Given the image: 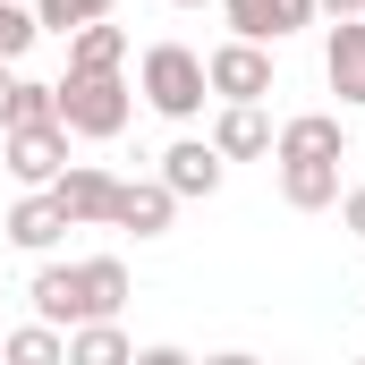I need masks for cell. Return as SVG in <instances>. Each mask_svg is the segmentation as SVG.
I'll list each match as a JSON object with an SVG mask.
<instances>
[{
	"label": "cell",
	"instance_id": "1",
	"mask_svg": "<svg viewBox=\"0 0 365 365\" xmlns=\"http://www.w3.org/2000/svg\"><path fill=\"white\" fill-rule=\"evenodd\" d=\"M128 119H136V86H128L119 68H68V77H60V128H68V136L110 145Z\"/></svg>",
	"mask_w": 365,
	"mask_h": 365
},
{
	"label": "cell",
	"instance_id": "2",
	"mask_svg": "<svg viewBox=\"0 0 365 365\" xmlns=\"http://www.w3.org/2000/svg\"><path fill=\"white\" fill-rule=\"evenodd\" d=\"M145 102H153L162 119H195V110L212 102L204 51H187V43H153V51H145Z\"/></svg>",
	"mask_w": 365,
	"mask_h": 365
},
{
	"label": "cell",
	"instance_id": "3",
	"mask_svg": "<svg viewBox=\"0 0 365 365\" xmlns=\"http://www.w3.org/2000/svg\"><path fill=\"white\" fill-rule=\"evenodd\" d=\"M0 153H9V170L26 187H51L68 170V128L60 119H17V128H0Z\"/></svg>",
	"mask_w": 365,
	"mask_h": 365
},
{
	"label": "cell",
	"instance_id": "4",
	"mask_svg": "<svg viewBox=\"0 0 365 365\" xmlns=\"http://www.w3.org/2000/svg\"><path fill=\"white\" fill-rule=\"evenodd\" d=\"M204 77H212V102H264L272 93V51L230 34L221 51H204Z\"/></svg>",
	"mask_w": 365,
	"mask_h": 365
},
{
	"label": "cell",
	"instance_id": "5",
	"mask_svg": "<svg viewBox=\"0 0 365 365\" xmlns=\"http://www.w3.org/2000/svg\"><path fill=\"white\" fill-rule=\"evenodd\" d=\"M51 195H60L68 230H110V204H119V179H110L102 162H68V170L51 179Z\"/></svg>",
	"mask_w": 365,
	"mask_h": 365
},
{
	"label": "cell",
	"instance_id": "6",
	"mask_svg": "<svg viewBox=\"0 0 365 365\" xmlns=\"http://www.w3.org/2000/svg\"><path fill=\"white\" fill-rule=\"evenodd\" d=\"M221 170H230V162H221V145H212V136H179V145L162 153V187H170L179 204L221 195Z\"/></svg>",
	"mask_w": 365,
	"mask_h": 365
},
{
	"label": "cell",
	"instance_id": "7",
	"mask_svg": "<svg viewBox=\"0 0 365 365\" xmlns=\"http://www.w3.org/2000/svg\"><path fill=\"white\" fill-rule=\"evenodd\" d=\"M221 17H230V34H247V43H289V34L314 26V0H221Z\"/></svg>",
	"mask_w": 365,
	"mask_h": 365
},
{
	"label": "cell",
	"instance_id": "8",
	"mask_svg": "<svg viewBox=\"0 0 365 365\" xmlns=\"http://www.w3.org/2000/svg\"><path fill=\"white\" fill-rule=\"evenodd\" d=\"M179 221V195L162 179H119V204H110V230H128V238H162Z\"/></svg>",
	"mask_w": 365,
	"mask_h": 365
},
{
	"label": "cell",
	"instance_id": "9",
	"mask_svg": "<svg viewBox=\"0 0 365 365\" xmlns=\"http://www.w3.org/2000/svg\"><path fill=\"white\" fill-rule=\"evenodd\" d=\"M60 230H68V212H60V195H51V187H26V195L9 204V247L51 255V247H60Z\"/></svg>",
	"mask_w": 365,
	"mask_h": 365
},
{
	"label": "cell",
	"instance_id": "10",
	"mask_svg": "<svg viewBox=\"0 0 365 365\" xmlns=\"http://www.w3.org/2000/svg\"><path fill=\"white\" fill-rule=\"evenodd\" d=\"M272 162H280V195H289L297 212L340 204V162H323V153H272Z\"/></svg>",
	"mask_w": 365,
	"mask_h": 365
},
{
	"label": "cell",
	"instance_id": "11",
	"mask_svg": "<svg viewBox=\"0 0 365 365\" xmlns=\"http://www.w3.org/2000/svg\"><path fill=\"white\" fill-rule=\"evenodd\" d=\"M212 145H221V162H255V153H272V119H264V102H221Z\"/></svg>",
	"mask_w": 365,
	"mask_h": 365
},
{
	"label": "cell",
	"instance_id": "12",
	"mask_svg": "<svg viewBox=\"0 0 365 365\" xmlns=\"http://www.w3.org/2000/svg\"><path fill=\"white\" fill-rule=\"evenodd\" d=\"M68 272H77V323L128 306V264H119V255H86V264H68Z\"/></svg>",
	"mask_w": 365,
	"mask_h": 365
},
{
	"label": "cell",
	"instance_id": "13",
	"mask_svg": "<svg viewBox=\"0 0 365 365\" xmlns=\"http://www.w3.org/2000/svg\"><path fill=\"white\" fill-rule=\"evenodd\" d=\"M323 77L340 102H365V17H340L331 43H323Z\"/></svg>",
	"mask_w": 365,
	"mask_h": 365
},
{
	"label": "cell",
	"instance_id": "14",
	"mask_svg": "<svg viewBox=\"0 0 365 365\" xmlns=\"http://www.w3.org/2000/svg\"><path fill=\"white\" fill-rule=\"evenodd\" d=\"M272 153H323V162H340L349 153V128H340V110H297L272 136Z\"/></svg>",
	"mask_w": 365,
	"mask_h": 365
},
{
	"label": "cell",
	"instance_id": "15",
	"mask_svg": "<svg viewBox=\"0 0 365 365\" xmlns=\"http://www.w3.org/2000/svg\"><path fill=\"white\" fill-rule=\"evenodd\" d=\"M136 340L119 331V314H93V323H68V365H128Z\"/></svg>",
	"mask_w": 365,
	"mask_h": 365
},
{
	"label": "cell",
	"instance_id": "16",
	"mask_svg": "<svg viewBox=\"0 0 365 365\" xmlns=\"http://www.w3.org/2000/svg\"><path fill=\"white\" fill-rule=\"evenodd\" d=\"M68 68H128V26L86 17V26L68 34Z\"/></svg>",
	"mask_w": 365,
	"mask_h": 365
},
{
	"label": "cell",
	"instance_id": "17",
	"mask_svg": "<svg viewBox=\"0 0 365 365\" xmlns=\"http://www.w3.org/2000/svg\"><path fill=\"white\" fill-rule=\"evenodd\" d=\"M26 297H34V314H43V323H60V331L77 323V272H68V264H43Z\"/></svg>",
	"mask_w": 365,
	"mask_h": 365
},
{
	"label": "cell",
	"instance_id": "18",
	"mask_svg": "<svg viewBox=\"0 0 365 365\" xmlns=\"http://www.w3.org/2000/svg\"><path fill=\"white\" fill-rule=\"evenodd\" d=\"M0 357H17V365H60V357H68V331H60V323H26V331H0Z\"/></svg>",
	"mask_w": 365,
	"mask_h": 365
},
{
	"label": "cell",
	"instance_id": "19",
	"mask_svg": "<svg viewBox=\"0 0 365 365\" xmlns=\"http://www.w3.org/2000/svg\"><path fill=\"white\" fill-rule=\"evenodd\" d=\"M34 34H43L34 26V0H0V60H26Z\"/></svg>",
	"mask_w": 365,
	"mask_h": 365
},
{
	"label": "cell",
	"instance_id": "20",
	"mask_svg": "<svg viewBox=\"0 0 365 365\" xmlns=\"http://www.w3.org/2000/svg\"><path fill=\"white\" fill-rule=\"evenodd\" d=\"M86 17H110V0H34V26L43 34H77Z\"/></svg>",
	"mask_w": 365,
	"mask_h": 365
},
{
	"label": "cell",
	"instance_id": "21",
	"mask_svg": "<svg viewBox=\"0 0 365 365\" xmlns=\"http://www.w3.org/2000/svg\"><path fill=\"white\" fill-rule=\"evenodd\" d=\"M340 221H349V230L365 238V187H349V195H340Z\"/></svg>",
	"mask_w": 365,
	"mask_h": 365
},
{
	"label": "cell",
	"instance_id": "22",
	"mask_svg": "<svg viewBox=\"0 0 365 365\" xmlns=\"http://www.w3.org/2000/svg\"><path fill=\"white\" fill-rule=\"evenodd\" d=\"M9 93H17V60H0V128H9Z\"/></svg>",
	"mask_w": 365,
	"mask_h": 365
},
{
	"label": "cell",
	"instance_id": "23",
	"mask_svg": "<svg viewBox=\"0 0 365 365\" xmlns=\"http://www.w3.org/2000/svg\"><path fill=\"white\" fill-rule=\"evenodd\" d=\"M314 9H331V17H365V0H314Z\"/></svg>",
	"mask_w": 365,
	"mask_h": 365
},
{
	"label": "cell",
	"instance_id": "24",
	"mask_svg": "<svg viewBox=\"0 0 365 365\" xmlns=\"http://www.w3.org/2000/svg\"><path fill=\"white\" fill-rule=\"evenodd\" d=\"M170 9H204V0H170Z\"/></svg>",
	"mask_w": 365,
	"mask_h": 365
}]
</instances>
